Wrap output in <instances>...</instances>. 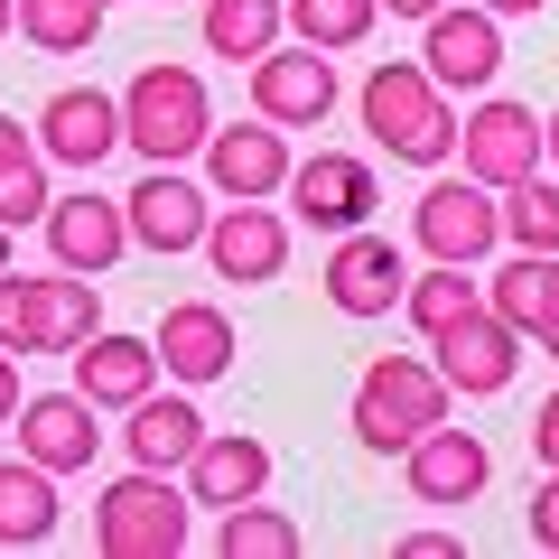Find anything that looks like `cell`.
I'll return each mask as SVG.
<instances>
[{"label": "cell", "instance_id": "cell-1", "mask_svg": "<svg viewBox=\"0 0 559 559\" xmlns=\"http://www.w3.org/2000/svg\"><path fill=\"white\" fill-rule=\"evenodd\" d=\"M355 112H364V131H373L401 168H448L457 159V94H448L419 57H382L373 75H364Z\"/></svg>", "mask_w": 559, "mask_h": 559}, {"label": "cell", "instance_id": "cell-2", "mask_svg": "<svg viewBox=\"0 0 559 559\" xmlns=\"http://www.w3.org/2000/svg\"><path fill=\"white\" fill-rule=\"evenodd\" d=\"M457 401V382L439 373L429 355H373L355 382V448L373 457H411V439H429Z\"/></svg>", "mask_w": 559, "mask_h": 559}, {"label": "cell", "instance_id": "cell-3", "mask_svg": "<svg viewBox=\"0 0 559 559\" xmlns=\"http://www.w3.org/2000/svg\"><path fill=\"white\" fill-rule=\"evenodd\" d=\"M205 140H215V103H205L197 66H140L121 84V150H140L150 168H178L205 159Z\"/></svg>", "mask_w": 559, "mask_h": 559}, {"label": "cell", "instance_id": "cell-4", "mask_svg": "<svg viewBox=\"0 0 559 559\" xmlns=\"http://www.w3.org/2000/svg\"><path fill=\"white\" fill-rule=\"evenodd\" d=\"M187 522H197V495L168 466H131L94 495V550L103 559H178Z\"/></svg>", "mask_w": 559, "mask_h": 559}, {"label": "cell", "instance_id": "cell-5", "mask_svg": "<svg viewBox=\"0 0 559 559\" xmlns=\"http://www.w3.org/2000/svg\"><path fill=\"white\" fill-rule=\"evenodd\" d=\"M457 150H466V178H485L503 197V187H522L540 159H550V131H540L532 103H503V94H476L457 121Z\"/></svg>", "mask_w": 559, "mask_h": 559}, {"label": "cell", "instance_id": "cell-6", "mask_svg": "<svg viewBox=\"0 0 559 559\" xmlns=\"http://www.w3.org/2000/svg\"><path fill=\"white\" fill-rule=\"evenodd\" d=\"M411 234L429 261H485L503 242V197L485 178H429V197L411 205Z\"/></svg>", "mask_w": 559, "mask_h": 559}, {"label": "cell", "instance_id": "cell-7", "mask_svg": "<svg viewBox=\"0 0 559 559\" xmlns=\"http://www.w3.org/2000/svg\"><path fill=\"white\" fill-rule=\"evenodd\" d=\"M318 289H326V308H336V318H392L401 289H411V261H401L392 234L355 224V234H336V252H326Z\"/></svg>", "mask_w": 559, "mask_h": 559}, {"label": "cell", "instance_id": "cell-8", "mask_svg": "<svg viewBox=\"0 0 559 559\" xmlns=\"http://www.w3.org/2000/svg\"><path fill=\"white\" fill-rule=\"evenodd\" d=\"M205 261H215V280H234V289L280 280L289 271V215H280L271 197H224L215 224H205Z\"/></svg>", "mask_w": 559, "mask_h": 559}, {"label": "cell", "instance_id": "cell-9", "mask_svg": "<svg viewBox=\"0 0 559 559\" xmlns=\"http://www.w3.org/2000/svg\"><path fill=\"white\" fill-rule=\"evenodd\" d=\"M419 66L448 84V94H495L503 75V20L485 10V0H448L439 20H419Z\"/></svg>", "mask_w": 559, "mask_h": 559}, {"label": "cell", "instance_id": "cell-10", "mask_svg": "<svg viewBox=\"0 0 559 559\" xmlns=\"http://www.w3.org/2000/svg\"><path fill=\"white\" fill-rule=\"evenodd\" d=\"M252 112H271L280 131H318L336 112V57L308 38H280L271 57H252Z\"/></svg>", "mask_w": 559, "mask_h": 559}, {"label": "cell", "instance_id": "cell-11", "mask_svg": "<svg viewBox=\"0 0 559 559\" xmlns=\"http://www.w3.org/2000/svg\"><path fill=\"white\" fill-rule=\"evenodd\" d=\"M522 345H532V336H522V326L503 318L495 299H485V308H466V318L448 326V336H429V355H439V373L457 382L466 401H495L503 382L522 373Z\"/></svg>", "mask_w": 559, "mask_h": 559}, {"label": "cell", "instance_id": "cell-12", "mask_svg": "<svg viewBox=\"0 0 559 559\" xmlns=\"http://www.w3.org/2000/svg\"><path fill=\"white\" fill-rule=\"evenodd\" d=\"M373 205H382V178L355 150H318V159L289 168V215L318 224V234H355V224H373Z\"/></svg>", "mask_w": 559, "mask_h": 559}, {"label": "cell", "instance_id": "cell-13", "mask_svg": "<svg viewBox=\"0 0 559 559\" xmlns=\"http://www.w3.org/2000/svg\"><path fill=\"white\" fill-rule=\"evenodd\" d=\"M289 131H280L271 112L252 121H215V140H205V187L215 197H289Z\"/></svg>", "mask_w": 559, "mask_h": 559}, {"label": "cell", "instance_id": "cell-14", "mask_svg": "<svg viewBox=\"0 0 559 559\" xmlns=\"http://www.w3.org/2000/svg\"><path fill=\"white\" fill-rule=\"evenodd\" d=\"M121 205H131V242H140V252H159V261L205 252V224H215V205H205V187L187 178V168H150V178H140Z\"/></svg>", "mask_w": 559, "mask_h": 559}, {"label": "cell", "instance_id": "cell-15", "mask_svg": "<svg viewBox=\"0 0 559 559\" xmlns=\"http://www.w3.org/2000/svg\"><path fill=\"white\" fill-rule=\"evenodd\" d=\"M47 252H57V271L103 280L121 252H131V205L103 197V187H75V197H57V205H47Z\"/></svg>", "mask_w": 559, "mask_h": 559}, {"label": "cell", "instance_id": "cell-16", "mask_svg": "<svg viewBox=\"0 0 559 559\" xmlns=\"http://www.w3.org/2000/svg\"><path fill=\"white\" fill-rule=\"evenodd\" d=\"M38 150L57 168H103L121 150V94L103 84H66V94L38 103Z\"/></svg>", "mask_w": 559, "mask_h": 559}, {"label": "cell", "instance_id": "cell-17", "mask_svg": "<svg viewBox=\"0 0 559 559\" xmlns=\"http://www.w3.org/2000/svg\"><path fill=\"white\" fill-rule=\"evenodd\" d=\"M103 448V401L84 392H28L20 401V457L57 466V476H84Z\"/></svg>", "mask_w": 559, "mask_h": 559}, {"label": "cell", "instance_id": "cell-18", "mask_svg": "<svg viewBox=\"0 0 559 559\" xmlns=\"http://www.w3.org/2000/svg\"><path fill=\"white\" fill-rule=\"evenodd\" d=\"M150 345H159V364H168V382H224L234 373V318H224L215 299H178V308H159V326H150Z\"/></svg>", "mask_w": 559, "mask_h": 559}, {"label": "cell", "instance_id": "cell-19", "mask_svg": "<svg viewBox=\"0 0 559 559\" xmlns=\"http://www.w3.org/2000/svg\"><path fill=\"white\" fill-rule=\"evenodd\" d=\"M66 364H75V392L103 401V411H131V401L159 392V373H168L159 345H150V336H121V326H94V336H84Z\"/></svg>", "mask_w": 559, "mask_h": 559}, {"label": "cell", "instance_id": "cell-20", "mask_svg": "<svg viewBox=\"0 0 559 559\" xmlns=\"http://www.w3.org/2000/svg\"><path fill=\"white\" fill-rule=\"evenodd\" d=\"M401 466H411V495L419 503H476L485 485H495V448H485L476 429H448V419L429 429V439H411Z\"/></svg>", "mask_w": 559, "mask_h": 559}, {"label": "cell", "instance_id": "cell-21", "mask_svg": "<svg viewBox=\"0 0 559 559\" xmlns=\"http://www.w3.org/2000/svg\"><path fill=\"white\" fill-rule=\"evenodd\" d=\"M121 448H131V466H168V476H187V457L205 448V411L178 392H140L131 411H121Z\"/></svg>", "mask_w": 559, "mask_h": 559}, {"label": "cell", "instance_id": "cell-22", "mask_svg": "<svg viewBox=\"0 0 559 559\" xmlns=\"http://www.w3.org/2000/svg\"><path fill=\"white\" fill-rule=\"evenodd\" d=\"M187 495H197L205 513H234V503L271 495V448L242 439V429H205V448L187 457Z\"/></svg>", "mask_w": 559, "mask_h": 559}, {"label": "cell", "instance_id": "cell-23", "mask_svg": "<svg viewBox=\"0 0 559 559\" xmlns=\"http://www.w3.org/2000/svg\"><path fill=\"white\" fill-rule=\"evenodd\" d=\"M57 466L38 457H0V550H38L57 540Z\"/></svg>", "mask_w": 559, "mask_h": 559}, {"label": "cell", "instance_id": "cell-24", "mask_svg": "<svg viewBox=\"0 0 559 559\" xmlns=\"http://www.w3.org/2000/svg\"><path fill=\"white\" fill-rule=\"evenodd\" d=\"M485 299H495L503 318H513L522 336L540 345V336L559 326V252H513L495 280H485Z\"/></svg>", "mask_w": 559, "mask_h": 559}, {"label": "cell", "instance_id": "cell-25", "mask_svg": "<svg viewBox=\"0 0 559 559\" xmlns=\"http://www.w3.org/2000/svg\"><path fill=\"white\" fill-rule=\"evenodd\" d=\"M289 38V0H205V57H271V47Z\"/></svg>", "mask_w": 559, "mask_h": 559}, {"label": "cell", "instance_id": "cell-26", "mask_svg": "<svg viewBox=\"0 0 559 559\" xmlns=\"http://www.w3.org/2000/svg\"><path fill=\"white\" fill-rule=\"evenodd\" d=\"M466 308H485L476 261H429V271H411V289H401V318H411L419 336H448Z\"/></svg>", "mask_w": 559, "mask_h": 559}, {"label": "cell", "instance_id": "cell-27", "mask_svg": "<svg viewBox=\"0 0 559 559\" xmlns=\"http://www.w3.org/2000/svg\"><path fill=\"white\" fill-rule=\"evenodd\" d=\"M215 550L224 559H299V522L252 495V503H234V513H215Z\"/></svg>", "mask_w": 559, "mask_h": 559}, {"label": "cell", "instance_id": "cell-28", "mask_svg": "<svg viewBox=\"0 0 559 559\" xmlns=\"http://www.w3.org/2000/svg\"><path fill=\"white\" fill-rule=\"evenodd\" d=\"M20 38L47 57H84L103 38V0H20Z\"/></svg>", "mask_w": 559, "mask_h": 559}, {"label": "cell", "instance_id": "cell-29", "mask_svg": "<svg viewBox=\"0 0 559 559\" xmlns=\"http://www.w3.org/2000/svg\"><path fill=\"white\" fill-rule=\"evenodd\" d=\"M382 20V0H289V38L326 47V57H345V47H364Z\"/></svg>", "mask_w": 559, "mask_h": 559}, {"label": "cell", "instance_id": "cell-30", "mask_svg": "<svg viewBox=\"0 0 559 559\" xmlns=\"http://www.w3.org/2000/svg\"><path fill=\"white\" fill-rule=\"evenodd\" d=\"M503 242L513 252H559V178H522V187H503Z\"/></svg>", "mask_w": 559, "mask_h": 559}, {"label": "cell", "instance_id": "cell-31", "mask_svg": "<svg viewBox=\"0 0 559 559\" xmlns=\"http://www.w3.org/2000/svg\"><path fill=\"white\" fill-rule=\"evenodd\" d=\"M94 326H103L94 280H84V271H57V280H47V355H75Z\"/></svg>", "mask_w": 559, "mask_h": 559}, {"label": "cell", "instance_id": "cell-32", "mask_svg": "<svg viewBox=\"0 0 559 559\" xmlns=\"http://www.w3.org/2000/svg\"><path fill=\"white\" fill-rule=\"evenodd\" d=\"M0 345L10 355H47V280L0 271Z\"/></svg>", "mask_w": 559, "mask_h": 559}, {"label": "cell", "instance_id": "cell-33", "mask_svg": "<svg viewBox=\"0 0 559 559\" xmlns=\"http://www.w3.org/2000/svg\"><path fill=\"white\" fill-rule=\"evenodd\" d=\"M47 205H57V187H47V150H28V159L0 168V224H47Z\"/></svg>", "mask_w": 559, "mask_h": 559}, {"label": "cell", "instance_id": "cell-34", "mask_svg": "<svg viewBox=\"0 0 559 559\" xmlns=\"http://www.w3.org/2000/svg\"><path fill=\"white\" fill-rule=\"evenodd\" d=\"M532 540L559 550V466H540V485H532Z\"/></svg>", "mask_w": 559, "mask_h": 559}, {"label": "cell", "instance_id": "cell-35", "mask_svg": "<svg viewBox=\"0 0 559 559\" xmlns=\"http://www.w3.org/2000/svg\"><path fill=\"white\" fill-rule=\"evenodd\" d=\"M532 457H540V466H559V382H550V401L532 411Z\"/></svg>", "mask_w": 559, "mask_h": 559}, {"label": "cell", "instance_id": "cell-36", "mask_svg": "<svg viewBox=\"0 0 559 559\" xmlns=\"http://www.w3.org/2000/svg\"><path fill=\"white\" fill-rule=\"evenodd\" d=\"M20 364H28V355L0 345V429H20V401H28V392H20Z\"/></svg>", "mask_w": 559, "mask_h": 559}, {"label": "cell", "instance_id": "cell-37", "mask_svg": "<svg viewBox=\"0 0 559 559\" xmlns=\"http://www.w3.org/2000/svg\"><path fill=\"white\" fill-rule=\"evenodd\" d=\"M401 550H411V559H457V532H411Z\"/></svg>", "mask_w": 559, "mask_h": 559}, {"label": "cell", "instance_id": "cell-38", "mask_svg": "<svg viewBox=\"0 0 559 559\" xmlns=\"http://www.w3.org/2000/svg\"><path fill=\"white\" fill-rule=\"evenodd\" d=\"M28 150H38V140H28V131H20V121L0 112V168H10V159H28Z\"/></svg>", "mask_w": 559, "mask_h": 559}, {"label": "cell", "instance_id": "cell-39", "mask_svg": "<svg viewBox=\"0 0 559 559\" xmlns=\"http://www.w3.org/2000/svg\"><path fill=\"white\" fill-rule=\"evenodd\" d=\"M382 10H392V20H439L448 0H382Z\"/></svg>", "mask_w": 559, "mask_h": 559}, {"label": "cell", "instance_id": "cell-40", "mask_svg": "<svg viewBox=\"0 0 559 559\" xmlns=\"http://www.w3.org/2000/svg\"><path fill=\"white\" fill-rule=\"evenodd\" d=\"M495 20H532V10H550V0H485Z\"/></svg>", "mask_w": 559, "mask_h": 559}, {"label": "cell", "instance_id": "cell-41", "mask_svg": "<svg viewBox=\"0 0 559 559\" xmlns=\"http://www.w3.org/2000/svg\"><path fill=\"white\" fill-rule=\"evenodd\" d=\"M10 28H20V0H0V38H10Z\"/></svg>", "mask_w": 559, "mask_h": 559}, {"label": "cell", "instance_id": "cell-42", "mask_svg": "<svg viewBox=\"0 0 559 559\" xmlns=\"http://www.w3.org/2000/svg\"><path fill=\"white\" fill-rule=\"evenodd\" d=\"M540 131H550V168H559V112H550V121H540Z\"/></svg>", "mask_w": 559, "mask_h": 559}, {"label": "cell", "instance_id": "cell-43", "mask_svg": "<svg viewBox=\"0 0 559 559\" xmlns=\"http://www.w3.org/2000/svg\"><path fill=\"white\" fill-rule=\"evenodd\" d=\"M540 355H550V364H559V326H550V336H540Z\"/></svg>", "mask_w": 559, "mask_h": 559}, {"label": "cell", "instance_id": "cell-44", "mask_svg": "<svg viewBox=\"0 0 559 559\" xmlns=\"http://www.w3.org/2000/svg\"><path fill=\"white\" fill-rule=\"evenodd\" d=\"M0 271H10V224H0Z\"/></svg>", "mask_w": 559, "mask_h": 559}, {"label": "cell", "instance_id": "cell-45", "mask_svg": "<svg viewBox=\"0 0 559 559\" xmlns=\"http://www.w3.org/2000/svg\"><path fill=\"white\" fill-rule=\"evenodd\" d=\"M103 10H112V0H103Z\"/></svg>", "mask_w": 559, "mask_h": 559}]
</instances>
